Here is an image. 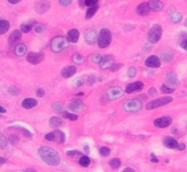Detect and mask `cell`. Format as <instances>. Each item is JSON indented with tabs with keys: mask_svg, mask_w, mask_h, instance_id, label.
Here are the masks:
<instances>
[{
	"mask_svg": "<svg viewBox=\"0 0 187 172\" xmlns=\"http://www.w3.org/2000/svg\"><path fill=\"white\" fill-rule=\"evenodd\" d=\"M145 65L149 68H159L160 66V58L156 55H151L145 61Z\"/></svg>",
	"mask_w": 187,
	"mask_h": 172,
	"instance_id": "12",
	"label": "cell"
},
{
	"mask_svg": "<svg viewBox=\"0 0 187 172\" xmlns=\"http://www.w3.org/2000/svg\"><path fill=\"white\" fill-rule=\"evenodd\" d=\"M38 104V101L36 99L33 98H26L24 99L21 103V105L23 108L25 109H31L33 107H35Z\"/></svg>",
	"mask_w": 187,
	"mask_h": 172,
	"instance_id": "22",
	"label": "cell"
},
{
	"mask_svg": "<svg viewBox=\"0 0 187 172\" xmlns=\"http://www.w3.org/2000/svg\"><path fill=\"white\" fill-rule=\"evenodd\" d=\"M54 134H55V142H57L58 144H63L65 141L64 133L61 130H55Z\"/></svg>",
	"mask_w": 187,
	"mask_h": 172,
	"instance_id": "25",
	"label": "cell"
},
{
	"mask_svg": "<svg viewBox=\"0 0 187 172\" xmlns=\"http://www.w3.org/2000/svg\"><path fill=\"white\" fill-rule=\"evenodd\" d=\"M106 94L109 101H115V100H117L123 96L124 91L119 86H113V87H110L107 89Z\"/></svg>",
	"mask_w": 187,
	"mask_h": 172,
	"instance_id": "7",
	"label": "cell"
},
{
	"mask_svg": "<svg viewBox=\"0 0 187 172\" xmlns=\"http://www.w3.org/2000/svg\"><path fill=\"white\" fill-rule=\"evenodd\" d=\"M82 153L77 151V150H70V151H67V156L68 157H75L76 156H81Z\"/></svg>",
	"mask_w": 187,
	"mask_h": 172,
	"instance_id": "43",
	"label": "cell"
},
{
	"mask_svg": "<svg viewBox=\"0 0 187 172\" xmlns=\"http://www.w3.org/2000/svg\"><path fill=\"white\" fill-rule=\"evenodd\" d=\"M151 160L152 162H154V163H158V162H159V159H158V158L155 157V155H154V154H151Z\"/></svg>",
	"mask_w": 187,
	"mask_h": 172,
	"instance_id": "56",
	"label": "cell"
},
{
	"mask_svg": "<svg viewBox=\"0 0 187 172\" xmlns=\"http://www.w3.org/2000/svg\"><path fill=\"white\" fill-rule=\"evenodd\" d=\"M73 62L75 63V64H83L84 61H85V59L84 57L82 55V54H79V53H75L73 55Z\"/></svg>",
	"mask_w": 187,
	"mask_h": 172,
	"instance_id": "30",
	"label": "cell"
},
{
	"mask_svg": "<svg viewBox=\"0 0 187 172\" xmlns=\"http://www.w3.org/2000/svg\"><path fill=\"white\" fill-rule=\"evenodd\" d=\"M177 149L178 150H180V151H182V150H185V144H178V147H177Z\"/></svg>",
	"mask_w": 187,
	"mask_h": 172,
	"instance_id": "57",
	"label": "cell"
},
{
	"mask_svg": "<svg viewBox=\"0 0 187 172\" xmlns=\"http://www.w3.org/2000/svg\"><path fill=\"white\" fill-rule=\"evenodd\" d=\"M174 88H170V87H168V86H166V85H161V87H160V92L162 93V94H172V93H173L174 92Z\"/></svg>",
	"mask_w": 187,
	"mask_h": 172,
	"instance_id": "38",
	"label": "cell"
},
{
	"mask_svg": "<svg viewBox=\"0 0 187 172\" xmlns=\"http://www.w3.org/2000/svg\"><path fill=\"white\" fill-rule=\"evenodd\" d=\"M144 83L141 82H135L132 83H130L126 87V93L127 94H132L134 92H139L143 89Z\"/></svg>",
	"mask_w": 187,
	"mask_h": 172,
	"instance_id": "14",
	"label": "cell"
},
{
	"mask_svg": "<svg viewBox=\"0 0 187 172\" xmlns=\"http://www.w3.org/2000/svg\"><path fill=\"white\" fill-rule=\"evenodd\" d=\"M5 113H6V110L2 105H0V114H5Z\"/></svg>",
	"mask_w": 187,
	"mask_h": 172,
	"instance_id": "59",
	"label": "cell"
},
{
	"mask_svg": "<svg viewBox=\"0 0 187 172\" xmlns=\"http://www.w3.org/2000/svg\"><path fill=\"white\" fill-rule=\"evenodd\" d=\"M53 110L55 113L60 114L62 111V103H59V102L54 103L53 104Z\"/></svg>",
	"mask_w": 187,
	"mask_h": 172,
	"instance_id": "39",
	"label": "cell"
},
{
	"mask_svg": "<svg viewBox=\"0 0 187 172\" xmlns=\"http://www.w3.org/2000/svg\"><path fill=\"white\" fill-rule=\"evenodd\" d=\"M10 4H13V5H15V4H18V3H19L21 0H7Z\"/></svg>",
	"mask_w": 187,
	"mask_h": 172,
	"instance_id": "58",
	"label": "cell"
},
{
	"mask_svg": "<svg viewBox=\"0 0 187 172\" xmlns=\"http://www.w3.org/2000/svg\"><path fill=\"white\" fill-rule=\"evenodd\" d=\"M99 8V6L98 5H96V6H90L87 11H86V14H85V19H90L91 18L94 17V15L96 13V11L98 10Z\"/></svg>",
	"mask_w": 187,
	"mask_h": 172,
	"instance_id": "26",
	"label": "cell"
},
{
	"mask_svg": "<svg viewBox=\"0 0 187 172\" xmlns=\"http://www.w3.org/2000/svg\"><path fill=\"white\" fill-rule=\"evenodd\" d=\"M9 27H10V23L7 20H5V19L0 20V35H3L6 32H7Z\"/></svg>",
	"mask_w": 187,
	"mask_h": 172,
	"instance_id": "28",
	"label": "cell"
},
{
	"mask_svg": "<svg viewBox=\"0 0 187 172\" xmlns=\"http://www.w3.org/2000/svg\"><path fill=\"white\" fill-rule=\"evenodd\" d=\"M179 45L182 49L187 50V32H184L181 34L179 38Z\"/></svg>",
	"mask_w": 187,
	"mask_h": 172,
	"instance_id": "29",
	"label": "cell"
},
{
	"mask_svg": "<svg viewBox=\"0 0 187 172\" xmlns=\"http://www.w3.org/2000/svg\"><path fill=\"white\" fill-rule=\"evenodd\" d=\"M79 31L75 28H73L71 30L68 31V34H67V39L70 42L72 43H76L79 40Z\"/></svg>",
	"mask_w": 187,
	"mask_h": 172,
	"instance_id": "20",
	"label": "cell"
},
{
	"mask_svg": "<svg viewBox=\"0 0 187 172\" xmlns=\"http://www.w3.org/2000/svg\"><path fill=\"white\" fill-rule=\"evenodd\" d=\"M97 34L96 32V30L94 29H88L87 31H85L84 34V40L86 41L87 44L89 45H94L96 41H97Z\"/></svg>",
	"mask_w": 187,
	"mask_h": 172,
	"instance_id": "11",
	"label": "cell"
},
{
	"mask_svg": "<svg viewBox=\"0 0 187 172\" xmlns=\"http://www.w3.org/2000/svg\"><path fill=\"white\" fill-rule=\"evenodd\" d=\"M114 65V59L111 55H106L103 56L100 62H99V66L101 69L103 70H107V69H111V67Z\"/></svg>",
	"mask_w": 187,
	"mask_h": 172,
	"instance_id": "10",
	"label": "cell"
},
{
	"mask_svg": "<svg viewBox=\"0 0 187 172\" xmlns=\"http://www.w3.org/2000/svg\"><path fill=\"white\" fill-rule=\"evenodd\" d=\"M36 94H37V96H38V97H43V96H44V94H45V91H44L42 88H40V89H38V90H37Z\"/></svg>",
	"mask_w": 187,
	"mask_h": 172,
	"instance_id": "53",
	"label": "cell"
},
{
	"mask_svg": "<svg viewBox=\"0 0 187 172\" xmlns=\"http://www.w3.org/2000/svg\"><path fill=\"white\" fill-rule=\"evenodd\" d=\"M111 40H112V36H111L110 30L107 28H103L100 31L98 35V39H97V43L99 48L105 49L108 47L111 43Z\"/></svg>",
	"mask_w": 187,
	"mask_h": 172,
	"instance_id": "3",
	"label": "cell"
},
{
	"mask_svg": "<svg viewBox=\"0 0 187 172\" xmlns=\"http://www.w3.org/2000/svg\"><path fill=\"white\" fill-rule=\"evenodd\" d=\"M84 5L86 6H93L96 5H98V0H84Z\"/></svg>",
	"mask_w": 187,
	"mask_h": 172,
	"instance_id": "44",
	"label": "cell"
},
{
	"mask_svg": "<svg viewBox=\"0 0 187 172\" xmlns=\"http://www.w3.org/2000/svg\"><path fill=\"white\" fill-rule=\"evenodd\" d=\"M84 150H85L86 153H89V148H88V147H84Z\"/></svg>",
	"mask_w": 187,
	"mask_h": 172,
	"instance_id": "63",
	"label": "cell"
},
{
	"mask_svg": "<svg viewBox=\"0 0 187 172\" xmlns=\"http://www.w3.org/2000/svg\"><path fill=\"white\" fill-rule=\"evenodd\" d=\"M161 35H162V27L160 25H154L149 31V34H148V40L149 42L152 43V44H155L157 43L161 38Z\"/></svg>",
	"mask_w": 187,
	"mask_h": 172,
	"instance_id": "5",
	"label": "cell"
},
{
	"mask_svg": "<svg viewBox=\"0 0 187 172\" xmlns=\"http://www.w3.org/2000/svg\"><path fill=\"white\" fill-rule=\"evenodd\" d=\"M63 117H64V118H67V119H69V120H71V121H75V120L78 119V115H74V114H72V113H68V112H66V111L63 112Z\"/></svg>",
	"mask_w": 187,
	"mask_h": 172,
	"instance_id": "36",
	"label": "cell"
},
{
	"mask_svg": "<svg viewBox=\"0 0 187 172\" xmlns=\"http://www.w3.org/2000/svg\"><path fill=\"white\" fill-rule=\"evenodd\" d=\"M90 163H91V160L87 156H82L80 159H79V164L82 167L86 168V167H88L90 165Z\"/></svg>",
	"mask_w": 187,
	"mask_h": 172,
	"instance_id": "32",
	"label": "cell"
},
{
	"mask_svg": "<svg viewBox=\"0 0 187 172\" xmlns=\"http://www.w3.org/2000/svg\"><path fill=\"white\" fill-rule=\"evenodd\" d=\"M76 73V68L74 65H70V66H66L62 70V76L65 79L71 78L72 76H74Z\"/></svg>",
	"mask_w": 187,
	"mask_h": 172,
	"instance_id": "16",
	"label": "cell"
},
{
	"mask_svg": "<svg viewBox=\"0 0 187 172\" xmlns=\"http://www.w3.org/2000/svg\"><path fill=\"white\" fill-rule=\"evenodd\" d=\"M182 14L180 12H173L172 15H171V20L173 22V23H178L182 20Z\"/></svg>",
	"mask_w": 187,
	"mask_h": 172,
	"instance_id": "33",
	"label": "cell"
},
{
	"mask_svg": "<svg viewBox=\"0 0 187 172\" xmlns=\"http://www.w3.org/2000/svg\"><path fill=\"white\" fill-rule=\"evenodd\" d=\"M172 122V119L170 117V116H163V117H160V118H157L154 120V125L156 127H159V128H165L167 126H169Z\"/></svg>",
	"mask_w": 187,
	"mask_h": 172,
	"instance_id": "13",
	"label": "cell"
},
{
	"mask_svg": "<svg viewBox=\"0 0 187 172\" xmlns=\"http://www.w3.org/2000/svg\"><path fill=\"white\" fill-rule=\"evenodd\" d=\"M23 172H37L35 170H33V169H26V170H24Z\"/></svg>",
	"mask_w": 187,
	"mask_h": 172,
	"instance_id": "60",
	"label": "cell"
},
{
	"mask_svg": "<svg viewBox=\"0 0 187 172\" xmlns=\"http://www.w3.org/2000/svg\"><path fill=\"white\" fill-rule=\"evenodd\" d=\"M50 125L52 126V127H59V126H61L62 124V119L61 118H59V117H57V116H53V117H52L51 119H50Z\"/></svg>",
	"mask_w": 187,
	"mask_h": 172,
	"instance_id": "31",
	"label": "cell"
},
{
	"mask_svg": "<svg viewBox=\"0 0 187 172\" xmlns=\"http://www.w3.org/2000/svg\"><path fill=\"white\" fill-rule=\"evenodd\" d=\"M99 153L102 157H107L110 154V148H107V147H102L99 149Z\"/></svg>",
	"mask_w": 187,
	"mask_h": 172,
	"instance_id": "41",
	"label": "cell"
},
{
	"mask_svg": "<svg viewBox=\"0 0 187 172\" xmlns=\"http://www.w3.org/2000/svg\"><path fill=\"white\" fill-rule=\"evenodd\" d=\"M128 74H129V76H130V78H133V77H135V76H136V74H137V70H136V68H135V67H130V68L129 69Z\"/></svg>",
	"mask_w": 187,
	"mask_h": 172,
	"instance_id": "47",
	"label": "cell"
},
{
	"mask_svg": "<svg viewBox=\"0 0 187 172\" xmlns=\"http://www.w3.org/2000/svg\"><path fill=\"white\" fill-rule=\"evenodd\" d=\"M68 108L74 112H78V111H81L84 108V104L80 100H74L69 103Z\"/></svg>",
	"mask_w": 187,
	"mask_h": 172,
	"instance_id": "17",
	"label": "cell"
},
{
	"mask_svg": "<svg viewBox=\"0 0 187 172\" xmlns=\"http://www.w3.org/2000/svg\"><path fill=\"white\" fill-rule=\"evenodd\" d=\"M148 93L150 94V95H151V96H156L157 95V91H156V89L155 88H150L149 89V91H148Z\"/></svg>",
	"mask_w": 187,
	"mask_h": 172,
	"instance_id": "54",
	"label": "cell"
},
{
	"mask_svg": "<svg viewBox=\"0 0 187 172\" xmlns=\"http://www.w3.org/2000/svg\"><path fill=\"white\" fill-rule=\"evenodd\" d=\"M51 7V3L48 0H39L35 4V10L39 14L45 13Z\"/></svg>",
	"mask_w": 187,
	"mask_h": 172,
	"instance_id": "8",
	"label": "cell"
},
{
	"mask_svg": "<svg viewBox=\"0 0 187 172\" xmlns=\"http://www.w3.org/2000/svg\"><path fill=\"white\" fill-rule=\"evenodd\" d=\"M148 4L150 8L153 11H160L163 7V4L160 0H150Z\"/></svg>",
	"mask_w": 187,
	"mask_h": 172,
	"instance_id": "23",
	"label": "cell"
},
{
	"mask_svg": "<svg viewBox=\"0 0 187 172\" xmlns=\"http://www.w3.org/2000/svg\"><path fill=\"white\" fill-rule=\"evenodd\" d=\"M173 58V55L171 51H164L162 54H161V59L166 61V62H170Z\"/></svg>",
	"mask_w": 187,
	"mask_h": 172,
	"instance_id": "34",
	"label": "cell"
},
{
	"mask_svg": "<svg viewBox=\"0 0 187 172\" xmlns=\"http://www.w3.org/2000/svg\"><path fill=\"white\" fill-rule=\"evenodd\" d=\"M5 162H6V160L3 157H0V163H5Z\"/></svg>",
	"mask_w": 187,
	"mask_h": 172,
	"instance_id": "62",
	"label": "cell"
},
{
	"mask_svg": "<svg viewBox=\"0 0 187 172\" xmlns=\"http://www.w3.org/2000/svg\"><path fill=\"white\" fill-rule=\"evenodd\" d=\"M172 97L171 96H165V97H161V98L156 99V100H153V101H151L147 103L146 105V108L148 110H152V109H156V108H159L160 106H163L165 104H168L172 102Z\"/></svg>",
	"mask_w": 187,
	"mask_h": 172,
	"instance_id": "6",
	"label": "cell"
},
{
	"mask_svg": "<svg viewBox=\"0 0 187 172\" xmlns=\"http://www.w3.org/2000/svg\"><path fill=\"white\" fill-rule=\"evenodd\" d=\"M7 146V139L6 137L0 132V149H4Z\"/></svg>",
	"mask_w": 187,
	"mask_h": 172,
	"instance_id": "37",
	"label": "cell"
},
{
	"mask_svg": "<svg viewBox=\"0 0 187 172\" xmlns=\"http://www.w3.org/2000/svg\"><path fill=\"white\" fill-rule=\"evenodd\" d=\"M45 139H46L47 141H55V134H54V131L53 132L49 133V134H47V135L45 136Z\"/></svg>",
	"mask_w": 187,
	"mask_h": 172,
	"instance_id": "46",
	"label": "cell"
},
{
	"mask_svg": "<svg viewBox=\"0 0 187 172\" xmlns=\"http://www.w3.org/2000/svg\"><path fill=\"white\" fill-rule=\"evenodd\" d=\"M36 24H37L36 21L33 20V19L28 20V21H27V22L23 23V24L20 26L21 32H23V33H28V32H29V31L34 27V26H35Z\"/></svg>",
	"mask_w": 187,
	"mask_h": 172,
	"instance_id": "24",
	"label": "cell"
},
{
	"mask_svg": "<svg viewBox=\"0 0 187 172\" xmlns=\"http://www.w3.org/2000/svg\"><path fill=\"white\" fill-rule=\"evenodd\" d=\"M102 57L103 56H101L100 54H95V55H93V58H92V60L95 61V62H96V63H99L100 62V61H101V59H102Z\"/></svg>",
	"mask_w": 187,
	"mask_h": 172,
	"instance_id": "48",
	"label": "cell"
},
{
	"mask_svg": "<svg viewBox=\"0 0 187 172\" xmlns=\"http://www.w3.org/2000/svg\"><path fill=\"white\" fill-rule=\"evenodd\" d=\"M123 172H135L132 169H126Z\"/></svg>",
	"mask_w": 187,
	"mask_h": 172,
	"instance_id": "61",
	"label": "cell"
},
{
	"mask_svg": "<svg viewBox=\"0 0 187 172\" xmlns=\"http://www.w3.org/2000/svg\"><path fill=\"white\" fill-rule=\"evenodd\" d=\"M166 82L170 85H176L178 83V79H177L176 74L172 73H170L167 74V76H166Z\"/></svg>",
	"mask_w": 187,
	"mask_h": 172,
	"instance_id": "27",
	"label": "cell"
},
{
	"mask_svg": "<svg viewBox=\"0 0 187 172\" xmlns=\"http://www.w3.org/2000/svg\"><path fill=\"white\" fill-rule=\"evenodd\" d=\"M95 82H96V78H95L94 76H89L88 79L86 80V83H87L88 85H92V84H94Z\"/></svg>",
	"mask_w": 187,
	"mask_h": 172,
	"instance_id": "51",
	"label": "cell"
},
{
	"mask_svg": "<svg viewBox=\"0 0 187 172\" xmlns=\"http://www.w3.org/2000/svg\"><path fill=\"white\" fill-rule=\"evenodd\" d=\"M69 46V40L66 37L63 36H57L52 40L51 42V49L53 52H61L62 50L66 49Z\"/></svg>",
	"mask_w": 187,
	"mask_h": 172,
	"instance_id": "2",
	"label": "cell"
},
{
	"mask_svg": "<svg viewBox=\"0 0 187 172\" xmlns=\"http://www.w3.org/2000/svg\"><path fill=\"white\" fill-rule=\"evenodd\" d=\"M150 6H149V4L146 3V2H143L141 4H139L136 9V12L138 15L141 16V17H145V16H148L149 13H150Z\"/></svg>",
	"mask_w": 187,
	"mask_h": 172,
	"instance_id": "15",
	"label": "cell"
},
{
	"mask_svg": "<svg viewBox=\"0 0 187 172\" xmlns=\"http://www.w3.org/2000/svg\"><path fill=\"white\" fill-rule=\"evenodd\" d=\"M33 28H34V31H35L36 33L40 34V33H42V32L45 30V26L41 24H36L34 26Z\"/></svg>",
	"mask_w": 187,
	"mask_h": 172,
	"instance_id": "40",
	"label": "cell"
},
{
	"mask_svg": "<svg viewBox=\"0 0 187 172\" xmlns=\"http://www.w3.org/2000/svg\"><path fill=\"white\" fill-rule=\"evenodd\" d=\"M185 27H187V19H185Z\"/></svg>",
	"mask_w": 187,
	"mask_h": 172,
	"instance_id": "64",
	"label": "cell"
},
{
	"mask_svg": "<svg viewBox=\"0 0 187 172\" xmlns=\"http://www.w3.org/2000/svg\"><path fill=\"white\" fill-rule=\"evenodd\" d=\"M109 165H110V167L113 170H117V169H118L121 166V160L119 158H113L109 162Z\"/></svg>",
	"mask_w": 187,
	"mask_h": 172,
	"instance_id": "35",
	"label": "cell"
},
{
	"mask_svg": "<svg viewBox=\"0 0 187 172\" xmlns=\"http://www.w3.org/2000/svg\"><path fill=\"white\" fill-rule=\"evenodd\" d=\"M141 108H142V103L138 99L127 100L123 103V109L129 113H137L140 111Z\"/></svg>",
	"mask_w": 187,
	"mask_h": 172,
	"instance_id": "4",
	"label": "cell"
},
{
	"mask_svg": "<svg viewBox=\"0 0 187 172\" xmlns=\"http://www.w3.org/2000/svg\"><path fill=\"white\" fill-rule=\"evenodd\" d=\"M163 145L168 148H177L178 147V142L177 140L172 137V136H166L164 139H163Z\"/></svg>",
	"mask_w": 187,
	"mask_h": 172,
	"instance_id": "19",
	"label": "cell"
},
{
	"mask_svg": "<svg viewBox=\"0 0 187 172\" xmlns=\"http://www.w3.org/2000/svg\"><path fill=\"white\" fill-rule=\"evenodd\" d=\"M27 52V47L25 44L23 43H19L15 46V49H14V53L16 56L18 57H22L26 54Z\"/></svg>",
	"mask_w": 187,
	"mask_h": 172,
	"instance_id": "21",
	"label": "cell"
},
{
	"mask_svg": "<svg viewBox=\"0 0 187 172\" xmlns=\"http://www.w3.org/2000/svg\"><path fill=\"white\" fill-rule=\"evenodd\" d=\"M72 2H73V0H59V3H60L62 6H69Z\"/></svg>",
	"mask_w": 187,
	"mask_h": 172,
	"instance_id": "52",
	"label": "cell"
},
{
	"mask_svg": "<svg viewBox=\"0 0 187 172\" xmlns=\"http://www.w3.org/2000/svg\"><path fill=\"white\" fill-rule=\"evenodd\" d=\"M122 66H123V64H121V63H117V64L115 63V64L111 67L110 70H111L112 72H117V71H118Z\"/></svg>",
	"mask_w": 187,
	"mask_h": 172,
	"instance_id": "49",
	"label": "cell"
},
{
	"mask_svg": "<svg viewBox=\"0 0 187 172\" xmlns=\"http://www.w3.org/2000/svg\"><path fill=\"white\" fill-rule=\"evenodd\" d=\"M8 93L12 95H17L19 93V89L16 86H10L8 88Z\"/></svg>",
	"mask_w": 187,
	"mask_h": 172,
	"instance_id": "42",
	"label": "cell"
},
{
	"mask_svg": "<svg viewBox=\"0 0 187 172\" xmlns=\"http://www.w3.org/2000/svg\"><path fill=\"white\" fill-rule=\"evenodd\" d=\"M19 129H21V131L25 134V136H32V134L28 131V130H27V129H25V128H22V127H19Z\"/></svg>",
	"mask_w": 187,
	"mask_h": 172,
	"instance_id": "55",
	"label": "cell"
},
{
	"mask_svg": "<svg viewBox=\"0 0 187 172\" xmlns=\"http://www.w3.org/2000/svg\"><path fill=\"white\" fill-rule=\"evenodd\" d=\"M9 141H10L11 144L16 145V144L19 142V137H18L17 136H9Z\"/></svg>",
	"mask_w": 187,
	"mask_h": 172,
	"instance_id": "50",
	"label": "cell"
},
{
	"mask_svg": "<svg viewBox=\"0 0 187 172\" xmlns=\"http://www.w3.org/2000/svg\"><path fill=\"white\" fill-rule=\"evenodd\" d=\"M21 39V31L20 30H14L11 34H10V36H9V38H8V44L10 45V46H12V45H14V44H16L19 40Z\"/></svg>",
	"mask_w": 187,
	"mask_h": 172,
	"instance_id": "18",
	"label": "cell"
},
{
	"mask_svg": "<svg viewBox=\"0 0 187 172\" xmlns=\"http://www.w3.org/2000/svg\"><path fill=\"white\" fill-rule=\"evenodd\" d=\"M40 157L50 166H58L61 162V157L58 152L50 147H41L38 150Z\"/></svg>",
	"mask_w": 187,
	"mask_h": 172,
	"instance_id": "1",
	"label": "cell"
},
{
	"mask_svg": "<svg viewBox=\"0 0 187 172\" xmlns=\"http://www.w3.org/2000/svg\"><path fill=\"white\" fill-rule=\"evenodd\" d=\"M44 59V55L39 52H29L27 56V61L31 64H38Z\"/></svg>",
	"mask_w": 187,
	"mask_h": 172,
	"instance_id": "9",
	"label": "cell"
},
{
	"mask_svg": "<svg viewBox=\"0 0 187 172\" xmlns=\"http://www.w3.org/2000/svg\"><path fill=\"white\" fill-rule=\"evenodd\" d=\"M83 82H84V81L83 78H76L74 82V87H81L83 84Z\"/></svg>",
	"mask_w": 187,
	"mask_h": 172,
	"instance_id": "45",
	"label": "cell"
}]
</instances>
